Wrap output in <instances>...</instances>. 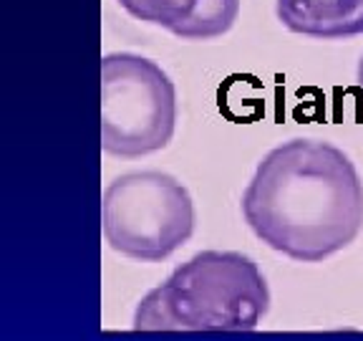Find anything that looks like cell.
I'll list each match as a JSON object with an SVG mask.
<instances>
[{"mask_svg":"<svg viewBox=\"0 0 363 341\" xmlns=\"http://www.w3.org/2000/svg\"><path fill=\"white\" fill-rule=\"evenodd\" d=\"M358 86L363 89V58H361V63H358Z\"/></svg>","mask_w":363,"mask_h":341,"instance_id":"52a82bcc","label":"cell"},{"mask_svg":"<svg viewBox=\"0 0 363 341\" xmlns=\"http://www.w3.org/2000/svg\"><path fill=\"white\" fill-rule=\"evenodd\" d=\"M275 13L290 33L315 40L363 36V0H275Z\"/></svg>","mask_w":363,"mask_h":341,"instance_id":"8992f818","label":"cell"},{"mask_svg":"<svg viewBox=\"0 0 363 341\" xmlns=\"http://www.w3.org/2000/svg\"><path fill=\"white\" fill-rule=\"evenodd\" d=\"M270 308V288L252 258L202 250L172 271L134 311L136 331H250Z\"/></svg>","mask_w":363,"mask_h":341,"instance_id":"7a4b0ae2","label":"cell"},{"mask_svg":"<svg viewBox=\"0 0 363 341\" xmlns=\"http://www.w3.org/2000/svg\"><path fill=\"white\" fill-rule=\"evenodd\" d=\"M240 207L267 248L320 263L363 230V180L343 149L298 136L257 162Z\"/></svg>","mask_w":363,"mask_h":341,"instance_id":"6da1fadb","label":"cell"},{"mask_svg":"<svg viewBox=\"0 0 363 341\" xmlns=\"http://www.w3.org/2000/svg\"><path fill=\"white\" fill-rule=\"evenodd\" d=\"M177 129V89L167 71L139 53L101 58V149L136 159L164 149Z\"/></svg>","mask_w":363,"mask_h":341,"instance_id":"277c9868","label":"cell"},{"mask_svg":"<svg viewBox=\"0 0 363 341\" xmlns=\"http://www.w3.org/2000/svg\"><path fill=\"white\" fill-rule=\"evenodd\" d=\"M131 18L182 40H215L233 28L240 0H119Z\"/></svg>","mask_w":363,"mask_h":341,"instance_id":"5b68a950","label":"cell"},{"mask_svg":"<svg viewBox=\"0 0 363 341\" xmlns=\"http://www.w3.org/2000/svg\"><path fill=\"white\" fill-rule=\"evenodd\" d=\"M189 190L167 172H126L108 182L101 200V227L108 248L142 263H159L194 233Z\"/></svg>","mask_w":363,"mask_h":341,"instance_id":"3957f363","label":"cell"}]
</instances>
